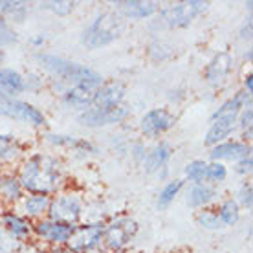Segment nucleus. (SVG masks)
Wrapping results in <instances>:
<instances>
[{"label":"nucleus","mask_w":253,"mask_h":253,"mask_svg":"<svg viewBox=\"0 0 253 253\" xmlns=\"http://www.w3.org/2000/svg\"><path fill=\"white\" fill-rule=\"evenodd\" d=\"M252 167H253L252 156L235 162V172H239V174H250V172H252Z\"/></svg>","instance_id":"obj_38"},{"label":"nucleus","mask_w":253,"mask_h":253,"mask_svg":"<svg viewBox=\"0 0 253 253\" xmlns=\"http://www.w3.org/2000/svg\"><path fill=\"white\" fill-rule=\"evenodd\" d=\"M196 224L202 229H208V231H218V229L224 228L215 209H208V208L196 215Z\"/></svg>","instance_id":"obj_31"},{"label":"nucleus","mask_w":253,"mask_h":253,"mask_svg":"<svg viewBox=\"0 0 253 253\" xmlns=\"http://www.w3.org/2000/svg\"><path fill=\"white\" fill-rule=\"evenodd\" d=\"M125 99V84L120 81L103 83L99 88L94 92V103L92 107L97 108H114L123 105Z\"/></svg>","instance_id":"obj_14"},{"label":"nucleus","mask_w":253,"mask_h":253,"mask_svg":"<svg viewBox=\"0 0 253 253\" xmlns=\"http://www.w3.org/2000/svg\"><path fill=\"white\" fill-rule=\"evenodd\" d=\"M17 41V33L11 30V26L7 24L6 19L0 17V46L4 44H11Z\"/></svg>","instance_id":"obj_36"},{"label":"nucleus","mask_w":253,"mask_h":253,"mask_svg":"<svg viewBox=\"0 0 253 253\" xmlns=\"http://www.w3.org/2000/svg\"><path fill=\"white\" fill-rule=\"evenodd\" d=\"M226 178H228L226 165L220 164V162H211V164H208V184L211 185L220 184Z\"/></svg>","instance_id":"obj_32"},{"label":"nucleus","mask_w":253,"mask_h":253,"mask_svg":"<svg viewBox=\"0 0 253 253\" xmlns=\"http://www.w3.org/2000/svg\"><path fill=\"white\" fill-rule=\"evenodd\" d=\"M252 156V145L248 141H222L218 145L211 147L209 158L211 162H239Z\"/></svg>","instance_id":"obj_13"},{"label":"nucleus","mask_w":253,"mask_h":253,"mask_svg":"<svg viewBox=\"0 0 253 253\" xmlns=\"http://www.w3.org/2000/svg\"><path fill=\"white\" fill-rule=\"evenodd\" d=\"M2 226L9 237H13L15 241L19 242H28V239L32 237L33 228L32 222L28 220L26 216H20L17 213H6L2 218Z\"/></svg>","instance_id":"obj_19"},{"label":"nucleus","mask_w":253,"mask_h":253,"mask_svg":"<svg viewBox=\"0 0 253 253\" xmlns=\"http://www.w3.org/2000/svg\"><path fill=\"white\" fill-rule=\"evenodd\" d=\"M35 59L46 72L59 77L68 86H83V88L88 90H97L103 84L101 74H97L95 70L88 68L84 64L74 63V61H68L64 57L51 55V53H37Z\"/></svg>","instance_id":"obj_2"},{"label":"nucleus","mask_w":253,"mask_h":253,"mask_svg":"<svg viewBox=\"0 0 253 253\" xmlns=\"http://www.w3.org/2000/svg\"><path fill=\"white\" fill-rule=\"evenodd\" d=\"M32 228L39 241H44L51 246H61V244H68L72 231L76 226L61 224V222L50 220V218H41L33 224Z\"/></svg>","instance_id":"obj_10"},{"label":"nucleus","mask_w":253,"mask_h":253,"mask_svg":"<svg viewBox=\"0 0 253 253\" xmlns=\"http://www.w3.org/2000/svg\"><path fill=\"white\" fill-rule=\"evenodd\" d=\"M184 189V180H171L164 185V189L158 195V208L167 209L174 202V198L180 195V191Z\"/></svg>","instance_id":"obj_29"},{"label":"nucleus","mask_w":253,"mask_h":253,"mask_svg":"<svg viewBox=\"0 0 253 253\" xmlns=\"http://www.w3.org/2000/svg\"><path fill=\"white\" fill-rule=\"evenodd\" d=\"M248 105H252V95L241 90V92H237L229 97L228 101H224L220 107L216 108L213 116H211V120H215V118H220V116H228V114H239L242 108L248 107Z\"/></svg>","instance_id":"obj_25"},{"label":"nucleus","mask_w":253,"mask_h":253,"mask_svg":"<svg viewBox=\"0 0 253 253\" xmlns=\"http://www.w3.org/2000/svg\"><path fill=\"white\" fill-rule=\"evenodd\" d=\"M22 242L15 241L13 237L9 235H4V237H0V253H17L19 252V248Z\"/></svg>","instance_id":"obj_37"},{"label":"nucleus","mask_w":253,"mask_h":253,"mask_svg":"<svg viewBox=\"0 0 253 253\" xmlns=\"http://www.w3.org/2000/svg\"><path fill=\"white\" fill-rule=\"evenodd\" d=\"M128 114H130V110L125 105H120V107H114V108L90 107L79 114V123L84 126H90V128H99V126L121 123L123 120L128 118Z\"/></svg>","instance_id":"obj_9"},{"label":"nucleus","mask_w":253,"mask_h":253,"mask_svg":"<svg viewBox=\"0 0 253 253\" xmlns=\"http://www.w3.org/2000/svg\"><path fill=\"white\" fill-rule=\"evenodd\" d=\"M252 121H253V110H252V105H248V107H244L239 112V118H237V126L244 132L248 141L252 139Z\"/></svg>","instance_id":"obj_34"},{"label":"nucleus","mask_w":253,"mask_h":253,"mask_svg":"<svg viewBox=\"0 0 253 253\" xmlns=\"http://www.w3.org/2000/svg\"><path fill=\"white\" fill-rule=\"evenodd\" d=\"M0 116L9 118V120H17L20 123H26L30 126H44L46 118L44 114L33 107L32 103L20 101V99H6L0 101Z\"/></svg>","instance_id":"obj_8"},{"label":"nucleus","mask_w":253,"mask_h":253,"mask_svg":"<svg viewBox=\"0 0 253 253\" xmlns=\"http://www.w3.org/2000/svg\"><path fill=\"white\" fill-rule=\"evenodd\" d=\"M209 2H200V0H187V2H178L171 6L160 9V17L156 20L158 28L165 30H176V28H185L193 20L206 13Z\"/></svg>","instance_id":"obj_4"},{"label":"nucleus","mask_w":253,"mask_h":253,"mask_svg":"<svg viewBox=\"0 0 253 253\" xmlns=\"http://www.w3.org/2000/svg\"><path fill=\"white\" fill-rule=\"evenodd\" d=\"M76 7V2H68V0H59V2H41V9H46V11H51L55 15H70Z\"/></svg>","instance_id":"obj_33"},{"label":"nucleus","mask_w":253,"mask_h":253,"mask_svg":"<svg viewBox=\"0 0 253 253\" xmlns=\"http://www.w3.org/2000/svg\"><path fill=\"white\" fill-rule=\"evenodd\" d=\"M46 253H76L68 244H61V246H51Z\"/></svg>","instance_id":"obj_40"},{"label":"nucleus","mask_w":253,"mask_h":253,"mask_svg":"<svg viewBox=\"0 0 253 253\" xmlns=\"http://www.w3.org/2000/svg\"><path fill=\"white\" fill-rule=\"evenodd\" d=\"M237 204L239 206H242V208L250 209L252 208V200H253V189H252V184H248V182H244V184L241 185V189H239V193H237Z\"/></svg>","instance_id":"obj_35"},{"label":"nucleus","mask_w":253,"mask_h":253,"mask_svg":"<svg viewBox=\"0 0 253 253\" xmlns=\"http://www.w3.org/2000/svg\"><path fill=\"white\" fill-rule=\"evenodd\" d=\"M44 139L55 147H68V149H74L76 152H83L84 156L86 154H97V147L88 139L76 138V136H64V134H46Z\"/></svg>","instance_id":"obj_21"},{"label":"nucleus","mask_w":253,"mask_h":253,"mask_svg":"<svg viewBox=\"0 0 253 253\" xmlns=\"http://www.w3.org/2000/svg\"><path fill=\"white\" fill-rule=\"evenodd\" d=\"M22 152V145L13 134H0V160L13 162L17 160Z\"/></svg>","instance_id":"obj_27"},{"label":"nucleus","mask_w":253,"mask_h":253,"mask_svg":"<svg viewBox=\"0 0 253 253\" xmlns=\"http://www.w3.org/2000/svg\"><path fill=\"white\" fill-rule=\"evenodd\" d=\"M103 222H84L77 224L72 237L68 241V246L76 253H97L103 246Z\"/></svg>","instance_id":"obj_7"},{"label":"nucleus","mask_w":253,"mask_h":253,"mask_svg":"<svg viewBox=\"0 0 253 253\" xmlns=\"http://www.w3.org/2000/svg\"><path fill=\"white\" fill-rule=\"evenodd\" d=\"M216 189L211 184H193L187 189L185 204L193 209H206L211 202H215Z\"/></svg>","instance_id":"obj_20"},{"label":"nucleus","mask_w":253,"mask_h":253,"mask_svg":"<svg viewBox=\"0 0 253 253\" xmlns=\"http://www.w3.org/2000/svg\"><path fill=\"white\" fill-rule=\"evenodd\" d=\"M185 178L193 184H208V162L193 160L185 165Z\"/></svg>","instance_id":"obj_30"},{"label":"nucleus","mask_w":253,"mask_h":253,"mask_svg":"<svg viewBox=\"0 0 253 253\" xmlns=\"http://www.w3.org/2000/svg\"><path fill=\"white\" fill-rule=\"evenodd\" d=\"M28 6H26L24 2H19V0H4V2H0V15H2V19L6 17V19H11L13 22H22V20L28 17Z\"/></svg>","instance_id":"obj_28"},{"label":"nucleus","mask_w":253,"mask_h":253,"mask_svg":"<svg viewBox=\"0 0 253 253\" xmlns=\"http://www.w3.org/2000/svg\"><path fill=\"white\" fill-rule=\"evenodd\" d=\"M237 118H239V114H228L211 120V126H209L208 134H206L204 143L208 147H215L218 143H222V141H226L237 128Z\"/></svg>","instance_id":"obj_15"},{"label":"nucleus","mask_w":253,"mask_h":253,"mask_svg":"<svg viewBox=\"0 0 253 253\" xmlns=\"http://www.w3.org/2000/svg\"><path fill=\"white\" fill-rule=\"evenodd\" d=\"M51 196L46 195H30L22 198V211L28 218H37L41 220L42 216L48 215Z\"/></svg>","instance_id":"obj_23"},{"label":"nucleus","mask_w":253,"mask_h":253,"mask_svg":"<svg viewBox=\"0 0 253 253\" xmlns=\"http://www.w3.org/2000/svg\"><path fill=\"white\" fill-rule=\"evenodd\" d=\"M138 233V222L130 216H118L103 229V246L108 252L120 253L132 244Z\"/></svg>","instance_id":"obj_6"},{"label":"nucleus","mask_w":253,"mask_h":253,"mask_svg":"<svg viewBox=\"0 0 253 253\" xmlns=\"http://www.w3.org/2000/svg\"><path fill=\"white\" fill-rule=\"evenodd\" d=\"M2 59H4V53H2V50H0V61H2Z\"/></svg>","instance_id":"obj_44"},{"label":"nucleus","mask_w":253,"mask_h":253,"mask_svg":"<svg viewBox=\"0 0 253 253\" xmlns=\"http://www.w3.org/2000/svg\"><path fill=\"white\" fill-rule=\"evenodd\" d=\"M26 90V79L17 70L0 68V101L15 99Z\"/></svg>","instance_id":"obj_17"},{"label":"nucleus","mask_w":253,"mask_h":253,"mask_svg":"<svg viewBox=\"0 0 253 253\" xmlns=\"http://www.w3.org/2000/svg\"><path fill=\"white\" fill-rule=\"evenodd\" d=\"M114 6L118 9V15L134 20L149 19L160 11L158 2H145V0H123V2H116Z\"/></svg>","instance_id":"obj_16"},{"label":"nucleus","mask_w":253,"mask_h":253,"mask_svg":"<svg viewBox=\"0 0 253 253\" xmlns=\"http://www.w3.org/2000/svg\"><path fill=\"white\" fill-rule=\"evenodd\" d=\"M252 79H253V76L252 74H248L246 77H244V92H248V94L252 95V92H253V86H252Z\"/></svg>","instance_id":"obj_42"},{"label":"nucleus","mask_w":253,"mask_h":253,"mask_svg":"<svg viewBox=\"0 0 253 253\" xmlns=\"http://www.w3.org/2000/svg\"><path fill=\"white\" fill-rule=\"evenodd\" d=\"M22 195H24V189H22V185L19 182V176L9 174V172L0 174V198L4 202H19V200H22Z\"/></svg>","instance_id":"obj_24"},{"label":"nucleus","mask_w":253,"mask_h":253,"mask_svg":"<svg viewBox=\"0 0 253 253\" xmlns=\"http://www.w3.org/2000/svg\"><path fill=\"white\" fill-rule=\"evenodd\" d=\"M126 24L125 19L118 13H101L90 22L83 32L81 42L90 50H97L103 46L112 44L114 41L125 33Z\"/></svg>","instance_id":"obj_3"},{"label":"nucleus","mask_w":253,"mask_h":253,"mask_svg":"<svg viewBox=\"0 0 253 253\" xmlns=\"http://www.w3.org/2000/svg\"><path fill=\"white\" fill-rule=\"evenodd\" d=\"M174 123H176V118L167 108H152V110L145 112V116L141 118L139 128H141L143 136L156 139L162 134L167 132V130H171Z\"/></svg>","instance_id":"obj_11"},{"label":"nucleus","mask_w":253,"mask_h":253,"mask_svg":"<svg viewBox=\"0 0 253 253\" xmlns=\"http://www.w3.org/2000/svg\"><path fill=\"white\" fill-rule=\"evenodd\" d=\"M17 253H46V250L41 244H37V242H22L19 248V252Z\"/></svg>","instance_id":"obj_39"},{"label":"nucleus","mask_w":253,"mask_h":253,"mask_svg":"<svg viewBox=\"0 0 253 253\" xmlns=\"http://www.w3.org/2000/svg\"><path fill=\"white\" fill-rule=\"evenodd\" d=\"M233 70V57L228 51H220L215 57L209 61L208 68L204 72V77L208 81L209 86L213 88H220L224 83L229 79V74Z\"/></svg>","instance_id":"obj_12"},{"label":"nucleus","mask_w":253,"mask_h":253,"mask_svg":"<svg viewBox=\"0 0 253 253\" xmlns=\"http://www.w3.org/2000/svg\"><path fill=\"white\" fill-rule=\"evenodd\" d=\"M84 213V202L79 193H59L50 202L46 218L68 226H77Z\"/></svg>","instance_id":"obj_5"},{"label":"nucleus","mask_w":253,"mask_h":253,"mask_svg":"<svg viewBox=\"0 0 253 253\" xmlns=\"http://www.w3.org/2000/svg\"><path fill=\"white\" fill-rule=\"evenodd\" d=\"M94 92L95 90L83 88V86H68L63 92V103L66 107H72L76 110H86L94 103Z\"/></svg>","instance_id":"obj_22"},{"label":"nucleus","mask_w":253,"mask_h":253,"mask_svg":"<svg viewBox=\"0 0 253 253\" xmlns=\"http://www.w3.org/2000/svg\"><path fill=\"white\" fill-rule=\"evenodd\" d=\"M19 182L30 195H57L66 184V169L57 156L35 152L20 167Z\"/></svg>","instance_id":"obj_1"},{"label":"nucleus","mask_w":253,"mask_h":253,"mask_svg":"<svg viewBox=\"0 0 253 253\" xmlns=\"http://www.w3.org/2000/svg\"><path fill=\"white\" fill-rule=\"evenodd\" d=\"M32 42H33V46H41L42 42H44V37H42V35H39V37L33 39Z\"/></svg>","instance_id":"obj_43"},{"label":"nucleus","mask_w":253,"mask_h":253,"mask_svg":"<svg viewBox=\"0 0 253 253\" xmlns=\"http://www.w3.org/2000/svg\"><path fill=\"white\" fill-rule=\"evenodd\" d=\"M171 156H172V147L167 141H160V143H156V145L152 147L151 151H147L145 160L141 164H143V169H145L147 174H154V172H160L162 169L167 167Z\"/></svg>","instance_id":"obj_18"},{"label":"nucleus","mask_w":253,"mask_h":253,"mask_svg":"<svg viewBox=\"0 0 253 253\" xmlns=\"http://www.w3.org/2000/svg\"><path fill=\"white\" fill-rule=\"evenodd\" d=\"M216 215H218L224 228H226V226H233V224H237L239 218H241V206L237 204L235 198H226V200L218 206V209H216Z\"/></svg>","instance_id":"obj_26"},{"label":"nucleus","mask_w":253,"mask_h":253,"mask_svg":"<svg viewBox=\"0 0 253 253\" xmlns=\"http://www.w3.org/2000/svg\"><path fill=\"white\" fill-rule=\"evenodd\" d=\"M241 37L242 39L252 37V19H248L246 22H244V28H242V32H241Z\"/></svg>","instance_id":"obj_41"}]
</instances>
